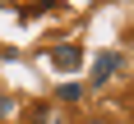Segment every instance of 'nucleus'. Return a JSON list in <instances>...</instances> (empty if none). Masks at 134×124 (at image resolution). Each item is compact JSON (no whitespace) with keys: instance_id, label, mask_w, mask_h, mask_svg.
Masks as SVG:
<instances>
[{"instance_id":"nucleus-1","label":"nucleus","mask_w":134,"mask_h":124,"mask_svg":"<svg viewBox=\"0 0 134 124\" xmlns=\"http://www.w3.org/2000/svg\"><path fill=\"white\" fill-rule=\"evenodd\" d=\"M79 60H83L79 46H69V41H60V46L51 51V64H55V69H65V74H74V69H79Z\"/></svg>"},{"instance_id":"nucleus-2","label":"nucleus","mask_w":134,"mask_h":124,"mask_svg":"<svg viewBox=\"0 0 134 124\" xmlns=\"http://www.w3.org/2000/svg\"><path fill=\"white\" fill-rule=\"evenodd\" d=\"M116 69H120V55H116V51H102V55H97V64H93V87H102Z\"/></svg>"},{"instance_id":"nucleus-3","label":"nucleus","mask_w":134,"mask_h":124,"mask_svg":"<svg viewBox=\"0 0 134 124\" xmlns=\"http://www.w3.org/2000/svg\"><path fill=\"white\" fill-rule=\"evenodd\" d=\"M79 96H83L79 83H65V87H60V101H79Z\"/></svg>"},{"instance_id":"nucleus-4","label":"nucleus","mask_w":134,"mask_h":124,"mask_svg":"<svg viewBox=\"0 0 134 124\" xmlns=\"http://www.w3.org/2000/svg\"><path fill=\"white\" fill-rule=\"evenodd\" d=\"M14 115V96H0V120H9Z\"/></svg>"},{"instance_id":"nucleus-5","label":"nucleus","mask_w":134,"mask_h":124,"mask_svg":"<svg viewBox=\"0 0 134 124\" xmlns=\"http://www.w3.org/2000/svg\"><path fill=\"white\" fill-rule=\"evenodd\" d=\"M0 9H5V0H0Z\"/></svg>"}]
</instances>
